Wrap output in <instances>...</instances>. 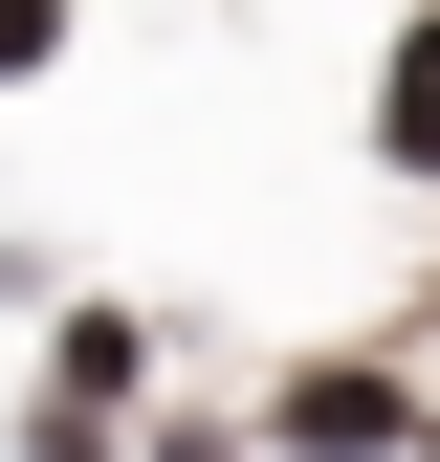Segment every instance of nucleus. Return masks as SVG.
<instances>
[{
	"label": "nucleus",
	"mask_w": 440,
	"mask_h": 462,
	"mask_svg": "<svg viewBox=\"0 0 440 462\" xmlns=\"http://www.w3.org/2000/svg\"><path fill=\"white\" fill-rule=\"evenodd\" d=\"M287 462H397L418 419H397V374H287V419H264Z\"/></svg>",
	"instance_id": "obj_1"
},
{
	"label": "nucleus",
	"mask_w": 440,
	"mask_h": 462,
	"mask_svg": "<svg viewBox=\"0 0 440 462\" xmlns=\"http://www.w3.org/2000/svg\"><path fill=\"white\" fill-rule=\"evenodd\" d=\"M374 154L440 177V0H418V44H397V88H374Z\"/></svg>",
	"instance_id": "obj_2"
},
{
	"label": "nucleus",
	"mask_w": 440,
	"mask_h": 462,
	"mask_svg": "<svg viewBox=\"0 0 440 462\" xmlns=\"http://www.w3.org/2000/svg\"><path fill=\"white\" fill-rule=\"evenodd\" d=\"M44 44H67V0H0V67H44Z\"/></svg>",
	"instance_id": "obj_3"
}]
</instances>
